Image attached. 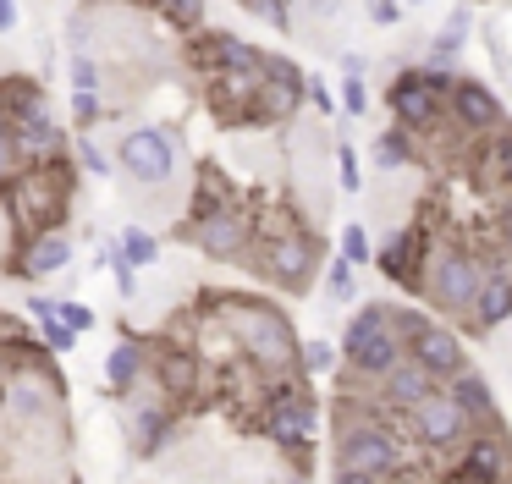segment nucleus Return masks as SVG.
Wrapping results in <instances>:
<instances>
[{"mask_svg": "<svg viewBox=\"0 0 512 484\" xmlns=\"http://www.w3.org/2000/svg\"><path fill=\"white\" fill-rule=\"evenodd\" d=\"M331 484H380V479H369V473H336Z\"/></svg>", "mask_w": 512, "mask_h": 484, "instance_id": "obj_49", "label": "nucleus"}, {"mask_svg": "<svg viewBox=\"0 0 512 484\" xmlns=\"http://www.w3.org/2000/svg\"><path fill=\"white\" fill-rule=\"evenodd\" d=\"M116 165H122V176H127L133 187H144V193H160V187L177 182L182 149H177V138H171V127L138 121V127H127L122 143H116Z\"/></svg>", "mask_w": 512, "mask_h": 484, "instance_id": "obj_3", "label": "nucleus"}, {"mask_svg": "<svg viewBox=\"0 0 512 484\" xmlns=\"http://www.w3.org/2000/svg\"><path fill=\"white\" fill-rule=\"evenodd\" d=\"M171 435H177V429H171L160 396H155V402H138V407H133V451H138V457H155V451L166 446Z\"/></svg>", "mask_w": 512, "mask_h": 484, "instance_id": "obj_24", "label": "nucleus"}, {"mask_svg": "<svg viewBox=\"0 0 512 484\" xmlns=\"http://www.w3.org/2000/svg\"><path fill=\"white\" fill-rule=\"evenodd\" d=\"M226 330L237 336V347L248 352L265 369H287L292 358H303V341L292 330V319L281 314L276 303H259V297H243V303L226 308Z\"/></svg>", "mask_w": 512, "mask_h": 484, "instance_id": "obj_1", "label": "nucleus"}, {"mask_svg": "<svg viewBox=\"0 0 512 484\" xmlns=\"http://www.w3.org/2000/svg\"><path fill=\"white\" fill-rule=\"evenodd\" d=\"M408 358H413V363H424V369H430L435 380H457V374L468 369V352H463V341H457V330L435 325V319L408 341Z\"/></svg>", "mask_w": 512, "mask_h": 484, "instance_id": "obj_15", "label": "nucleus"}, {"mask_svg": "<svg viewBox=\"0 0 512 484\" xmlns=\"http://www.w3.org/2000/svg\"><path fill=\"white\" fill-rule=\"evenodd\" d=\"M342 110H347V116H364V110H369V83H364V72H347V77H342Z\"/></svg>", "mask_w": 512, "mask_h": 484, "instance_id": "obj_38", "label": "nucleus"}, {"mask_svg": "<svg viewBox=\"0 0 512 484\" xmlns=\"http://www.w3.org/2000/svg\"><path fill=\"white\" fill-rule=\"evenodd\" d=\"M314 270H320V242L309 231H287V237H276L265 248V275L276 286H287V292H309Z\"/></svg>", "mask_w": 512, "mask_h": 484, "instance_id": "obj_11", "label": "nucleus"}, {"mask_svg": "<svg viewBox=\"0 0 512 484\" xmlns=\"http://www.w3.org/2000/svg\"><path fill=\"white\" fill-rule=\"evenodd\" d=\"M309 99H314V110H320V116H336V94L325 88V77H309Z\"/></svg>", "mask_w": 512, "mask_h": 484, "instance_id": "obj_45", "label": "nucleus"}, {"mask_svg": "<svg viewBox=\"0 0 512 484\" xmlns=\"http://www.w3.org/2000/svg\"><path fill=\"white\" fill-rule=\"evenodd\" d=\"M303 369H309V374H336V363H342V352H336V341H303Z\"/></svg>", "mask_w": 512, "mask_h": 484, "instance_id": "obj_33", "label": "nucleus"}, {"mask_svg": "<svg viewBox=\"0 0 512 484\" xmlns=\"http://www.w3.org/2000/svg\"><path fill=\"white\" fill-rule=\"evenodd\" d=\"M375 165L380 171H402V165H413V132L391 121V127L375 138Z\"/></svg>", "mask_w": 512, "mask_h": 484, "instance_id": "obj_26", "label": "nucleus"}, {"mask_svg": "<svg viewBox=\"0 0 512 484\" xmlns=\"http://www.w3.org/2000/svg\"><path fill=\"white\" fill-rule=\"evenodd\" d=\"M446 396L463 407L468 424H496V391H490V380L479 369H463L457 380H446Z\"/></svg>", "mask_w": 512, "mask_h": 484, "instance_id": "obj_22", "label": "nucleus"}, {"mask_svg": "<svg viewBox=\"0 0 512 484\" xmlns=\"http://www.w3.org/2000/svg\"><path fill=\"white\" fill-rule=\"evenodd\" d=\"M6 193H12V209L28 226V237L61 231L56 220H61V209H67V160L61 165H23V171L6 182Z\"/></svg>", "mask_w": 512, "mask_h": 484, "instance_id": "obj_6", "label": "nucleus"}, {"mask_svg": "<svg viewBox=\"0 0 512 484\" xmlns=\"http://www.w3.org/2000/svg\"><path fill=\"white\" fill-rule=\"evenodd\" d=\"M452 83L457 72H430V66H408V72L391 77L386 88V105H391V121L408 132H430L441 121V105L452 99Z\"/></svg>", "mask_w": 512, "mask_h": 484, "instance_id": "obj_5", "label": "nucleus"}, {"mask_svg": "<svg viewBox=\"0 0 512 484\" xmlns=\"http://www.w3.org/2000/svg\"><path fill=\"white\" fill-rule=\"evenodd\" d=\"M199 44H210V61L221 66V72H237V77H265V50L248 39H237V33H204Z\"/></svg>", "mask_w": 512, "mask_h": 484, "instance_id": "obj_21", "label": "nucleus"}, {"mask_svg": "<svg viewBox=\"0 0 512 484\" xmlns=\"http://www.w3.org/2000/svg\"><path fill=\"white\" fill-rule=\"evenodd\" d=\"M479 286H485V264L474 259L468 248H435L430 253V270H424V292H430L435 308H446V314L468 319L474 314V297Z\"/></svg>", "mask_w": 512, "mask_h": 484, "instance_id": "obj_7", "label": "nucleus"}, {"mask_svg": "<svg viewBox=\"0 0 512 484\" xmlns=\"http://www.w3.org/2000/svg\"><path fill=\"white\" fill-rule=\"evenodd\" d=\"M490 176H501L512 187V127L490 132Z\"/></svg>", "mask_w": 512, "mask_h": 484, "instance_id": "obj_35", "label": "nucleus"}, {"mask_svg": "<svg viewBox=\"0 0 512 484\" xmlns=\"http://www.w3.org/2000/svg\"><path fill=\"white\" fill-rule=\"evenodd\" d=\"M72 154L83 160V171H94V176H111V160H105V149L89 138V132H72Z\"/></svg>", "mask_w": 512, "mask_h": 484, "instance_id": "obj_36", "label": "nucleus"}, {"mask_svg": "<svg viewBox=\"0 0 512 484\" xmlns=\"http://www.w3.org/2000/svg\"><path fill=\"white\" fill-rule=\"evenodd\" d=\"M287 6H292V22H298V17H331L342 0H287Z\"/></svg>", "mask_w": 512, "mask_h": 484, "instance_id": "obj_44", "label": "nucleus"}, {"mask_svg": "<svg viewBox=\"0 0 512 484\" xmlns=\"http://www.w3.org/2000/svg\"><path fill=\"white\" fill-rule=\"evenodd\" d=\"M435 391H441V380H435L424 363H413V358H402L397 369L380 380V396H386V407H397V413H408V418L419 413V407L430 402Z\"/></svg>", "mask_w": 512, "mask_h": 484, "instance_id": "obj_17", "label": "nucleus"}, {"mask_svg": "<svg viewBox=\"0 0 512 484\" xmlns=\"http://www.w3.org/2000/svg\"><path fill=\"white\" fill-rule=\"evenodd\" d=\"M468 435H474V424H468L463 407H457L446 391H435L430 402L413 413V440H419L424 451H452V446H463Z\"/></svg>", "mask_w": 512, "mask_h": 484, "instance_id": "obj_13", "label": "nucleus"}, {"mask_svg": "<svg viewBox=\"0 0 512 484\" xmlns=\"http://www.w3.org/2000/svg\"><path fill=\"white\" fill-rule=\"evenodd\" d=\"M265 429L270 440L281 446H314L320 435V402H314L303 385H270V402H265Z\"/></svg>", "mask_w": 512, "mask_h": 484, "instance_id": "obj_8", "label": "nucleus"}, {"mask_svg": "<svg viewBox=\"0 0 512 484\" xmlns=\"http://www.w3.org/2000/svg\"><path fill=\"white\" fill-rule=\"evenodd\" d=\"M17 28V0H0V33Z\"/></svg>", "mask_w": 512, "mask_h": 484, "instance_id": "obj_48", "label": "nucleus"}, {"mask_svg": "<svg viewBox=\"0 0 512 484\" xmlns=\"http://www.w3.org/2000/svg\"><path fill=\"white\" fill-rule=\"evenodd\" d=\"M452 116H457V127L463 132H501L507 127V110H501V99H496V88L485 83V77H474V72H457V83H452Z\"/></svg>", "mask_w": 512, "mask_h": 484, "instance_id": "obj_12", "label": "nucleus"}, {"mask_svg": "<svg viewBox=\"0 0 512 484\" xmlns=\"http://www.w3.org/2000/svg\"><path fill=\"white\" fill-rule=\"evenodd\" d=\"M243 6L254 11L259 22H270L276 33H292V6H287V0H243Z\"/></svg>", "mask_w": 512, "mask_h": 484, "instance_id": "obj_37", "label": "nucleus"}, {"mask_svg": "<svg viewBox=\"0 0 512 484\" xmlns=\"http://www.w3.org/2000/svg\"><path fill=\"white\" fill-rule=\"evenodd\" d=\"M155 6H160V17H166L171 28H182V33H199L204 17H210L204 0H155Z\"/></svg>", "mask_w": 512, "mask_h": 484, "instance_id": "obj_30", "label": "nucleus"}, {"mask_svg": "<svg viewBox=\"0 0 512 484\" xmlns=\"http://www.w3.org/2000/svg\"><path fill=\"white\" fill-rule=\"evenodd\" d=\"M67 83H72V94H100V61H94V50H67Z\"/></svg>", "mask_w": 512, "mask_h": 484, "instance_id": "obj_28", "label": "nucleus"}, {"mask_svg": "<svg viewBox=\"0 0 512 484\" xmlns=\"http://www.w3.org/2000/svg\"><path fill=\"white\" fill-rule=\"evenodd\" d=\"M336 473H369V479H397L402 473V440L386 418H353L336 435Z\"/></svg>", "mask_w": 512, "mask_h": 484, "instance_id": "obj_4", "label": "nucleus"}, {"mask_svg": "<svg viewBox=\"0 0 512 484\" xmlns=\"http://www.w3.org/2000/svg\"><path fill=\"white\" fill-rule=\"evenodd\" d=\"M56 314H61V325H67V330H78V336H89V330H94V308H89V303H78V297L56 303Z\"/></svg>", "mask_w": 512, "mask_h": 484, "instance_id": "obj_40", "label": "nucleus"}, {"mask_svg": "<svg viewBox=\"0 0 512 484\" xmlns=\"http://www.w3.org/2000/svg\"><path fill=\"white\" fill-rule=\"evenodd\" d=\"M353 270H358V264H353V259H342V253H336V259L325 264V297H331V303H353V292H358Z\"/></svg>", "mask_w": 512, "mask_h": 484, "instance_id": "obj_29", "label": "nucleus"}, {"mask_svg": "<svg viewBox=\"0 0 512 484\" xmlns=\"http://www.w3.org/2000/svg\"><path fill=\"white\" fill-rule=\"evenodd\" d=\"M402 358H408V347H402V336L391 330V303H369V308H358V314L347 319V330H342V363L353 374L386 380Z\"/></svg>", "mask_w": 512, "mask_h": 484, "instance_id": "obj_2", "label": "nucleus"}, {"mask_svg": "<svg viewBox=\"0 0 512 484\" xmlns=\"http://www.w3.org/2000/svg\"><path fill=\"white\" fill-rule=\"evenodd\" d=\"M402 11H408V0H364V17L375 22V28H397Z\"/></svg>", "mask_w": 512, "mask_h": 484, "instance_id": "obj_41", "label": "nucleus"}, {"mask_svg": "<svg viewBox=\"0 0 512 484\" xmlns=\"http://www.w3.org/2000/svg\"><path fill=\"white\" fill-rule=\"evenodd\" d=\"M342 259H353V264H369V259H375V248H369V231L358 226V220H353V226H342Z\"/></svg>", "mask_w": 512, "mask_h": 484, "instance_id": "obj_39", "label": "nucleus"}, {"mask_svg": "<svg viewBox=\"0 0 512 484\" xmlns=\"http://www.w3.org/2000/svg\"><path fill=\"white\" fill-rule=\"evenodd\" d=\"M17 171H23V149H17V121L6 116V105H0V182H12Z\"/></svg>", "mask_w": 512, "mask_h": 484, "instance_id": "obj_31", "label": "nucleus"}, {"mask_svg": "<svg viewBox=\"0 0 512 484\" xmlns=\"http://www.w3.org/2000/svg\"><path fill=\"white\" fill-rule=\"evenodd\" d=\"M485 39H490V61H496V77H512V55H507V44H501V28H496V22L485 28Z\"/></svg>", "mask_w": 512, "mask_h": 484, "instance_id": "obj_43", "label": "nucleus"}, {"mask_svg": "<svg viewBox=\"0 0 512 484\" xmlns=\"http://www.w3.org/2000/svg\"><path fill=\"white\" fill-rule=\"evenodd\" d=\"M468 33H474V11L457 6L452 17L441 22V33L430 39V50H424L419 66H430V72H457V55L468 50Z\"/></svg>", "mask_w": 512, "mask_h": 484, "instance_id": "obj_20", "label": "nucleus"}, {"mask_svg": "<svg viewBox=\"0 0 512 484\" xmlns=\"http://www.w3.org/2000/svg\"><path fill=\"white\" fill-rule=\"evenodd\" d=\"M336 187H342V193H358V187H364V171H358L353 143H336Z\"/></svg>", "mask_w": 512, "mask_h": 484, "instance_id": "obj_34", "label": "nucleus"}, {"mask_svg": "<svg viewBox=\"0 0 512 484\" xmlns=\"http://www.w3.org/2000/svg\"><path fill=\"white\" fill-rule=\"evenodd\" d=\"M457 484H507L512 479V440L501 435V424H485L479 435L463 440V457H457Z\"/></svg>", "mask_w": 512, "mask_h": 484, "instance_id": "obj_9", "label": "nucleus"}, {"mask_svg": "<svg viewBox=\"0 0 512 484\" xmlns=\"http://www.w3.org/2000/svg\"><path fill=\"white\" fill-rule=\"evenodd\" d=\"M501 259L512 264V209H507V215H501Z\"/></svg>", "mask_w": 512, "mask_h": 484, "instance_id": "obj_47", "label": "nucleus"}, {"mask_svg": "<svg viewBox=\"0 0 512 484\" xmlns=\"http://www.w3.org/2000/svg\"><path fill=\"white\" fill-rule=\"evenodd\" d=\"M155 380H160V396H188L199 385V358L193 352H160Z\"/></svg>", "mask_w": 512, "mask_h": 484, "instance_id": "obj_25", "label": "nucleus"}, {"mask_svg": "<svg viewBox=\"0 0 512 484\" xmlns=\"http://www.w3.org/2000/svg\"><path fill=\"white\" fill-rule=\"evenodd\" d=\"M188 242L199 253H210V259H243L248 242H254V215H248L243 204H226V209H215V215L193 220Z\"/></svg>", "mask_w": 512, "mask_h": 484, "instance_id": "obj_10", "label": "nucleus"}, {"mask_svg": "<svg viewBox=\"0 0 512 484\" xmlns=\"http://www.w3.org/2000/svg\"><path fill=\"white\" fill-rule=\"evenodd\" d=\"M512 319V264H485V286H479L474 297V314H468V325L474 330H501Z\"/></svg>", "mask_w": 512, "mask_h": 484, "instance_id": "obj_18", "label": "nucleus"}, {"mask_svg": "<svg viewBox=\"0 0 512 484\" xmlns=\"http://www.w3.org/2000/svg\"><path fill=\"white\" fill-rule=\"evenodd\" d=\"M67 264H72V237L67 231H39V237L23 242L17 275H23V281H39V275H61Z\"/></svg>", "mask_w": 512, "mask_h": 484, "instance_id": "obj_19", "label": "nucleus"}, {"mask_svg": "<svg viewBox=\"0 0 512 484\" xmlns=\"http://www.w3.org/2000/svg\"><path fill=\"white\" fill-rule=\"evenodd\" d=\"M144 363H149V352L138 347L133 336L111 341V352H105V380H111V391L116 396H133L138 380H144Z\"/></svg>", "mask_w": 512, "mask_h": 484, "instance_id": "obj_23", "label": "nucleus"}, {"mask_svg": "<svg viewBox=\"0 0 512 484\" xmlns=\"http://www.w3.org/2000/svg\"><path fill=\"white\" fill-rule=\"evenodd\" d=\"M424 259H430V237H424L419 226L391 231V237L380 242V253H375L380 275L397 281V286H408V292H424V270H413V264H424Z\"/></svg>", "mask_w": 512, "mask_h": 484, "instance_id": "obj_14", "label": "nucleus"}, {"mask_svg": "<svg viewBox=\"0 0 512 484\" xmlns=\"http://www.w3.org/2000/svg\"><path fill=\"white\" fill-rule=\"evenodd\" d=\"M28 314L45 325V319H56V297H45V292H28Z\"/></svg>", "mask_w": 512, "mask_h": 484, "instance_id": "obj_46", "label": "nucleus"}, {"mask_svg": "<svg viewBox=\"0 0 512 484\" xmlns=\"http://www.w3.org/2000/svg\"><path fill=\"white\" fill-rule=\"evenodd\" d=\"M408 6H430V0H408Z\"/></svg>", "mask_w": 512, "mask_h": 484, "instance_id": "obj_50", "label": "nucleus"}, {"mask_svg": "<svg viewBox=\"0 0 512 484\" xmlns=\"http://www.w3.org/2000/svg\"><path fill=\"white\" fill-rule=\"evenodd\" d=\"M116 242H122V253H127L133 264H155V259H160V242L149 237L144 226H122V231H116Z\"/></svg>", "mask_w": 512, "mask_h": 484, "instance_id": "obj_32", "label": "nucleus"}, {"mask_svg": "<svg viewBox=\"0 0 512 484\" xmlns=\"http://www.w3.org/2000/svg\"><path fill=\"white\" fill-rule=\"evenodd\" d=\"M265 83L281 88V94L309 99V72H303L298 61H287V55H270V50H265Z\"/></svg>", "mask_w": 512, "mask_h": 484, "instance_id": "obj_27", "label": "nucleus"}, {"mask_svg": "<svg viewBox=\"0 0 512 484\" xmlns=\"http://www.w3.org/2000/svg\"><path fill=\"white\" fill-rule=\"evenodd\" d=\"M17 149H23V165H61L72 138L50 110H34L28 121H17Z\"/></svg>", "mask_w": 512, "mask_h": 484, "instance_id": "obj_16", "label": "nucleus"}, {"mask_svg": "<svg viewBox=\"0 0 512 484\" xmlns=\"http://www.w3.org/2000/svg\"><path fill=\"white\" fill-rule=\"evenodd\" d=\"M39 330H45V347H50V352H72V347H78V330L61 325V314H56V319H45Z\"/></svg>", "mask_w": 512, "mask_h": 484, "instance_id": "obj_42", "label": "nucleus"}]
</instances>
